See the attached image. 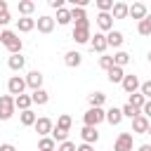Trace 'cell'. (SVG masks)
Segmentation results:
<instances>
[{
    "label": "cell",
    "instance_id": "obj_1",
    "mask_svg": "<svg viewBox=\"0 0 151 151\" xmlns=\"http://www.w3.org/2000/svg\"><path fill=\"white\" fill-rule=\"evenodd\" d=\"M0 42H2L12 54H19V52H21V38H19L14 31H2V33H0Z\"/></svg>",
    "mask_w": 151,
    "mask_h": 151
},
{
    "label": "cell",
    "instance_id": "obj_2",
    "mask_svg": "<svg viewBox=\"0 0 151 151\" xmlns=\"http://www.w3.org/2000/svg\"><path fill=\"white\" fill-rule=\"evenodd\" d=\"M73 40H76V42H80V45L92 40V35H90V19L76 21V26H73Z\"/></svg>",
    "mask_w": 151,
    "mask_h": 151
},
{
    "label": "cell",
    "instance_id": "obj_3",
    "mask_svg": "<svg viewBox=\"0 0 151 151\" xmlns=\"http://www.w3.org/2000/svg\"><path fill=\"white\" fill-rule=\"evenodd\" d=\"M17 104H14V97L12 94H2L0 97V120H9L12 113H14Z\"/></svg>",
    "mask_w": 151,
    "mask_h": 151
},
{
    "label": "cell",
    "instance_id": "obj_4",
    "mask_svg": "<svg viewBox=\"0 0 151 151\" xmlns=\"http://www.w3.org/2000/svg\"><path fill=\"white\" fill-rule=\"evenodd\" d=\"M101 120H106V111H101V109H87V113H85V125H90V127H97Z\"/></svg>",
    "mask_w": 151,
    "mask_h": 151
},
{
    "label": "cell",
    "instance_id": "obj_5",
    "mask_svg": "<svg viewBox=\"0 0 151 151\" xmlns=\"http://www.w3.org/2000/svg\"><path fill=\"white\" fill-rule=\"evenodd\" d=\"M7 90H9L12 97H19V94H24V90H26V80L19 78V76H12V78L7 80Z\"/></svg>",
    "mask_w": 151,
    "mask_h": 151
},
{
    "label": "cell",
    "instance_id": "obj_6",
    "mask_svg": "<svg viewBox=\"0 0 151 151\" xmlns=\"http://www.w3.org/2000/svg\"><path fill=\"white\" fill-rule=\"evenodd\" d=\"M113 151H132V134L130 132H120L116 144H113Z\"/></svg>",
    "mask_w": 151,
    "mask_h": 151
},
{
    "label": "cell",
    "instance_id": "obj_7",
    "mask_svg": "<svg viewBox=\"0 0 151 151\" xmlns=\"http://www.w3.org/2000/svg\"><path fill=\"white\" fill-rule=\"evenodd\" d=\"M120 85H123V90H125L127 94H134V92L142 87V83H139V78H137V76H125Z\"/></svg>",
    "mask_w": 151,
    "mask_h": 151
},
{
    "label": "cell",
    "instance_id": "obj_8",
    "mask_svg": "<svg viewBox=\"0 0 151 151\" xmlns=\"http://www.w3.org/2000/svg\"><path fill=\"white\" fill-rule=\"evenodd\" d=\"M97 26H99L101 31H109V33H111V31H113V17H111L109 12H99V14H97Z\"/></svg>",
    "mask_w": 151,
    "mask_h": 151
},
{
    "label": "cell",
    "instance_id": "obj_9",
    "mask_svg": "<svg viewBox=\"0 0 151 151\" xmlns=\"http://www.w3.org/2000/svg\"><path fill=\"white\" fill-rule=\"evenodd\" d=\"M35 26H38V31H40V33H52V31H54V19H52V17H47V14H42V17H38Z\"/></svg>",
    "mask_w": 151,
    "mask_h": 151
},
{
    "label": "cell",
    "instance_id": "obj_10",
    "mask_svg": "<svg viewBox=\"0 0 151 151\" xmlns=\"http://www.w3.org/2000/svg\"><path fill=\"white\" fill-rule=\"evenodd\" d=\"M26 85L35 92V90H40V85H42V73L40 71H31L28 76H26Z\"/></svg>",
    "mask_w": 151,
    "mask_h": 151
},
{
    "label": "cell",
    "instance_id": "obj_11",
    "mask_svg": "<svg viewBox=\"0 0 151 151\" xmlns=\"http://www.w3.org/2000/svg\"><path fill=\"white\" fill-rule=\"evenodd\" d=\"M90 45H92V50H94V52H104V50L109 47V42H106V35H104V33H94V38L90 40Z\"/></svg>",
    "mask_w": 151,
    "mask_h": 151
},
{
    "label": "cell",
    "instance_id": "obj_12",
    "mask_svg": "<svg viewBox=\"0 0 151 151\" xmlns=\"http://www.w3.org/2000/svg\"><path fill=\"white\" fill-rule=\"evenodd\" d=\"M149 123H151V120H149L146 116H137V118L132 120V130L139 132V134H144V132H149Z\"/></svg>",
    "mask_w": 151,
    "mask_h": 151
},
{
    "label": "cell",
    "instance_id": "obj_13",
    "mask_svg": "<svg viewBox=\"0 0 151 151\" xmlns=\"http://www.w3.org/2000/svg\"><path fill=\"white\" fill-rule=\"evenodd\" d=\"M35 132H38L40 137L50 134V132H52V120H50V118H38V120H35Z\"/></svg>",
    "mask_w": 151,
    "mask_h": 151
},
{
    "label": "cell",
    "instance_id": "obj_14",
    "mask_svg": "<svg viewBox=\"0 0 151 151\" xmlns=\"http://www.w3.org/2000/svg\"><path fill=\"white\" fill-rule=\"evenodd\" d=\"M80 137H83V142H85V144H92V142H97V139H99V132H97V127L85 125V127L80 130Z\"/></svg>",
    "mask_w": 151,
    "mask_h": 151
},
{
    "label": "cell",
    "instance_id": "obj_15",
    "mask_svg": "<svg viewBox=\"0 0 151 151\" xmlns=\"http://www.w3.org/2000/svg\"><path fill=\"white\" fill-rule=\"evenodd\" d=\"M111 12H113V14H111L113 19H125V17H130V5H125V2H116Z\"/></svg>",
    "mask_w": 151,
    "mask_h": 151
},
{
    "label": "cell",
    "instance_id": "obj_16",
    "mask_svg": "<svg viewBox=\"0 0 151 151\" xmlns=\"http://www.w3.org/2000/svg\"><path fill=\"white\" fill-rule=\"evenodd\" d=\"M130 17L142 21V19L146 17V5H144V2H134V5H130Z\"/></svg>",
    "mask_w": 151,
    "mask_h": 151
},
{
    "label": "cell",
    "instance_id": "obj_17",
    "mask_svg": "<svg viewBox=\"0 0 151 151\" xmlns=\"http://www.w3.org/2000/svg\"><path fill=\"white\" fill-rule=\"evenodd\" d=\"M17 28H19L21 33H28V31L35 28V19H31V17H21V19H17Z\"/></svg>",
    "mask_w": 151,
    "mask_h": 151
},
{
    "label": "cell",
    "instance_id": "obj_18",
    "mask_svg": "<svg viewBox=\"0 0 151 151\" xmlns=\"http://www.w3.org/2000/svg\"><path fill=\"white\" fill-rule=\"evenodd\" d=\"M80 61H83V54H80V52H66V54H64V64L71 66V68H73V66H80Z\"/></svg>",
    "mask_w": 151,
    "mask_h": 151
},
{
    "label": "cell",
    "instance_id": "obj_19",
    "mask_svg": "<svg viewBox=\"0 0 151 151\" xmlns=\"http://www.w3.org/2000/svg\"><path fill=\"white\" fill-rule=\"evenodd\" d=\"M120 120H123V109H109L106 111V123L120 125Z\"/></svg>",
    "mask_w": 151,
    "mask_h": 151
},
{
    "label": "cell",
    "instance_id": "obj_20",
    "mask_svg": "<svg viewBox=\"0 0 151 151\" xmlns=\"http://www.w3.org/2000/svg\"><path fill=\"white\" fill-rule=\"evenodd\" d=\"M14 104H17V109L28 111V109H31V104H33V99H31L28 94H19V97H14Z\"/></svg>",
    "mask_w": 151,
    "mask_h": 151
},
{
    "label": "cell",
    "instance_id": "obj_21",
    "mask_svg": "<svg viewBox=\"0 0 151 151\" xmlns=\"http://www.w3.org/2000/svg\"><path fill=\"white\" fill-rule=\"evenodd\" d=\"M106 42H109L111 47H120V45H123V33H120V31H111V33L106 35Z\"/></svg>",
    "mask_w": 151,
    "mask_h": 151
},
{
    "label": "cell",
    "instance_id": "obj_22",
    "mask_svg": "<svg viewBox=\"0 0 151 151\" xmlns=\"http://www.w3.org/2000/svg\"><path fill=\"white\" fill-rule=\"evenodd\" d=\"M7 64H9V68H12V71H21V68H24V64H26V59H24L21 54H12Z\"/></svg>",
    "mask_w": 151,
    "mask_h": 151
},
{
    "label": "cell",
    "instance_id": "obj_23",
    "mask_svg": "<svg viewBox=\"0 0 151 151\" xmlns=\"http://www.w3.org/2000/svg\"><path fill=\"white\" fill-rule=\"evenodd\" d=\"M106 73H109V80H111V83H123V78H125V73H123L120 66H113V68H109Z\"/></svg>",
    "mask_w": 151,
    "mask_h": 151
},
{
    "label": "cell",
    "instance_id": "obj_24",
    "mask_svg": "<svg viewBox=\"0 0 151 151\" xmlns=\"http://www.w3.org/2000/svg\"><path fill=\"white\" fill-rule=\"evenodd\" d=\"M31 99H33V104H40V106H42V104H47V101H50V94L40 87V90H35V92L31 94Z\"/></svg>",
    "mask_w": 151,
    "mask_h": 151
},
{
    "label": "cell",
    "instance_id": "obj_25",
    "mask_svg": "<svg viewBox=\"0 0 151 151\" xmlns=\"http://www.w3.org/2000/svg\"><path fill=\"white\" fill-rule=\"evenodd\" d=\"M104 101H106V94H104V92H92V94H90V106H92V109H101Z\"/></svg>",
    "mask_w": 151,
    "mask_h": 151
},
{
    "label": "cell",
    "instance_id": "obj_26",
    "mask_svg": "<svg viewBox=\"0 0 151 151\" xmlns=\"http://www.w3.org/2000/svg\"><path fill=\"white\" fill-rule=\"evenodd\" d=\"M127 104H132L134 109H139V111H142V109H144V104H146V97H144L142 92H134V94H130V101H127Z\"/></svg>",
    "mask_w": 151,
    "mask_h": 151
},
{
    "label": "cell",
    "instance_id": "obj_27",
    "mask_svg": "<svg viewBox=\"0 0 151 151\" xmlns=\"http://www.w3.org/2000/svg\"><path fill=\"white\" fill-rule=\"evenodd\" d=\"M137 31H139V35H151V14H146V17L139 21Z\"/></svg>",
    "mask_w": 151,
    "mask_h": 151
},
{
    "label": "cell",
    "instance_id": "obj_28",
    "mask_svg": "<svg viewBox=\"0 0 151 151\" xmlns=\"http://www.w3.org/2000/svg\"><path fill=\"white\" fill-rule=\"evenodd\" d=\"M54 139L52 137H40V142H38V151H54Z\"/></svg>",
    "mask_w": 151,
    "mask_h": 151
},
{
    "label": "cell",
    "instance_id": "obj_29",
    "mask_svg": "<svg viewBox=\"0 0 151 151\" xmlns=\"http://www.w3.org/2000/svg\"><path fill=\"white\" fill-rule=\"evenodd\" d=\"M125 64H130V54L127 52H116L113 54V66H125Z\"/></svg>",
    "mask_w": 151,
    "mask_h": 151
},
{
    "label": "cell",
    "instance_id": "obj_30",
    "mask_svg": "<svg viewBox=\"0 0 151 151\" xmlns=\"http://www.w3.org/2000/svg\"><path fill=\"white\" fill-rule=\"evenodd\" d=\"M33 9H35V2H33V0H21V2H19V12H21L24 17H28Z\"/></svg>",
    "mask_w": 151,
    "mask_h": 151
},
{
    "label": "cell",
    "instance_id": "obj_31",
    "mask_svg": "<svg viewBox=\"0 0 151 151\" xmlns=\"http://www.w3.org/2000/svg\"><path fill=\"white\" fill-rule=\"evenodd\" d=\"M73 19H71V9H59L57 12V24H61V26H66V24H71Z\"/></svg>",
    "mask_w": 151,
    "mask_h": 151
},
{
    "label": "cell",
    "instance_id": "obj_32",
    "mask_svg": "<svg viewBox=\"0 0 151 151\" xmlns=\"http://www.w3.org/2000/svg\"><path fill=\"white\" fill-rule=\"evenodd\" d=\"M35 113L28 109V111H21V125H35Z\"/></svg>",
    "mask_w": 151,
    "mask_h": 151
},
{
    "label": "cell",
    "instance_id": "obj_33",
    "mask_svg": "<svg viewBox=\"0 0 151 151\" xmlns=\"http://www.w3.org/2000/svg\"><path fill=\"white\" fill-rule=\"evenodd\" d=\"M57 127H59V130H64V132H68V130H71V116H66V113H64V116H59Z\"/></svg>",
    "mask_w": 151,
    "mask_h": 151
},
{
    "label": "cell",
    "instance_id": "obj_34",
    "mask_svg": "<svg viewBox=\"0 0 151 151\" xmlns=\"http://www.w3.org/2000/svg\"><path fill=\"white\" fill-rule=\"evenodd\" d=\"M123 116H127V118H132V120H134V118H137V116H142V113H139V109H134L132 104H125V106H123Z\"/></svg>",
    "mask_w": 151,
    "mask_h": 151
},
{
    "label": "cell",
    "instance_id": "obj_35",
    "mask_svg": "<svg viewBox=\"0 0 151 151\" xmlns=\"http://www.w3.org/2000/svg\"><path fill=\"white\" fill-rule=\"evenodd\" d=\"M113 0H97V7H99V12H111L113 9Z\"/></svg>",
    "mask_w": 151,
    "mask_h": 151
},
{
    "label": "cell",
    "instance_id": "obj_36",
    "mask_svg": "<svg viewBox=\"0 0 151 151\" xmlns=\"http://www.w3.org/2000/svg\"><path fill=\"white\" fill-rule=\"evenodd\" d=\"M66 134H68V132H64V130H59V127H52V139H54V142H59V144L66 142Z\"/></svg>",
    "mask_w": 151,
    "mask_h": 151
},
{
    "label": "cell",
    "instance_id": "obj_37",
    "mask_svg": "<svg viewBox=\"0 0 151 151\" xmlns=\"http://www.w3.org/2000/svg\"><path fill=\"white\" fill-rule=\"evenodd\" d=\"M99 66H101L104 71L113 68V57H101V59H99Z\"/></svg>",
    "mask_w": 151,
    "mask_h": 151
},
{
    "label": "cell",
    "instance_id": "obj_38",
    "mask_svg": "<svg viewBox=\"0 0 151 151\" xmlns=\"http://www.w3.org/2000/svg\"><path fill=\"white\" fill-rule=\"evenodd\" d=\"M139 92L146 97V101L151 99V80H146V83H142V87H139Z\"/></svg>",
    "mask_w": 151,
    "mask_h": 151
},
{
    "label": "cell",
    "instance_id": "obj_39",
    "mask_svg": "<svg viewBox=\"0 0 151 151\" xmlns=\"http://www.w3.org/2000/svg\"><path fill=\"white\" fill-rule=\"evenodd\" d=\"M57 151H78V149H76V144H73V142H68V139H66V142H61V144H59V149H57Z\"/></svg>",
    "mask_w": 151,
    "mask_h": 151
},
{
    "label": "cell",
    "instance_id": "obj_40",
    "mask_svg": "<svg viewBox=\"0 0 151 151\" xmlns=\"http://www.w3.org/2000/svg\"><path fill=\"white\" fill-rule=\"evenodd\" d=\"M142 116H146V118L151 120V99H149V101L144 104V109H142Z\"/></svg>",
    "mask_w": 151,
    "mask_h": 151
},
{
    "label": "cell",
    "instance_id": "obj_41",
    "mask_svg": "<svg viewBox=\"0 0 151 151\" xmlns=\"http://www.w3.org/2000/svg\"><path fill=\"white\" fill-rule=\"evenodd\" d=\"M50 7H54L59 12V9H64V0H50Z\"/></svg>",
    "mask_w": 151,
    "mask_h": 151
},
{
    "label": "cell",
    "instance_id": "obj_42",
    "mask_svg": "<svg viewBox=\"0 0 151 151\" xmlns=\"http://www.w3.org/2000/svg\"><path fill=\"white\" fill-rule=\"evenodd\" d=\"M9 21H12V17H9V12H2V14H0V24L5 26V24H9Z\"/></svg>",
    "mask_w": 151,
    "mask_h": 151
},
{
    "label": "cell",
    "instance_id": "obj_43",
    "mask_svg": "<svg viewBox=\"0 0 151 151\" xmlns=\"http://www.w3.org/2000/svg\"><path fill=\"white\" fill-rule=\"evenodd\" d=\"M0 151H17V149H14L12 144H2V146H0Z\"/></svg>",
    "mask_w": 151,
    "mask_h": 151
},
{
    "label": "cell",
    "instance_id": "obj_44",
    "mask_svg": "<svg viewBox=\"0 0 151 151\" xmlns=\"http://www.w3.org/2000/svg\"><path fill=\"white\" fill-rule=\"evenodd\" d=\"M78 151H92V144H80Z\"/></svg>",
    "mask_w": 151,
    "mask_h": 151
},
{
    "label": "cell",
    "instance_id": "obj_45",
    "mask_svg": "<svg viewBox=\"0 0 151 151\" xmlns=\"http://www.w3.org/2000/svg\"><path fill=\"white\" fill-rule=\"evenodd\" d=\"M2 12H7V2H5V0H0V14H2Z\"/></svg>",
    "mask_w": 151,
    "mask_h": 151
},
{
    "label": "cell",
    "instance_id": "obj_46",
    "mask_svg": "<svg viewBox=\"0 0 151 151\" xmlns=\"http://www.w3.org/2000/svg\"><path fill=\"white\" fill-rule=\"evenodd\" d=\"M139 151H151V144H142V146H139Z\"/></svg>",
    "mask_w": 151,
    "mask_h": 151
},
{
    "label": "cell",
    "instance_id": "obj_47",
    "mask_svg": "<svg viewBox=\"0 0 151 151\" xmlns=\"http://www.w3.org/2000/svg\"><path fill=\"white\" fill-rule=\"evenodd\" d=\"M146 134H151V123H149V132H146Z\"/></svg>",
    "mask_w": 151,
    "mask_h": 151
},
{
    "label": "cell",
    "instance_id": "obj_48",
    "mask_svg": "<svg viewBox=\"0 0 151 151\" xmlns=\"http://www.w3.org/2000/svg\"><path fill=\"white\" fill-rule=\"evenodd\" d=\"M149 61H151V52H149Z\"/></svg>",
    "mask_w": 151,
    "mask_h": 151
}]
</instances>
